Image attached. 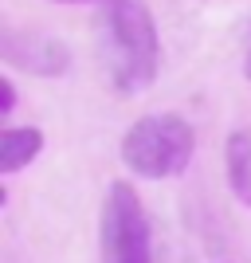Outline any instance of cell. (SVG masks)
Returning a JSON list of instances; mask_svg holds the SVG:
<instances>
[{
    "label": "cell",
    "mask_w": 251,
    "mask_h": 263,
    "mask_svg": "<svg viewBox=\"0 0 251 263\" xmlns=\"http://www.w3.org/2000/svg\"><path fill=\"white\" fill-rule=\"evenodd\" d=\"M102 59H106L110 83L122 95H142L157 79L161 44L157 24L142 0H102Z\"/></svg>",
    "instance_id": "obj_1"
},
{
    "label": "cell",
    "mask_w": 251,
    "mask_h": 263,
    "mask_svg": "<svg viewBox=\"0 0 251 263\" xmlns=\"http://www.w3.org/2000/svg\"><path fill=\"white\" fill-rule=\"evenodd\" d=\"M197 149V134L181 114H145L122 138V161L145 181L185 173Z\"/></svg>",
    "instance_id": "obj_2"
},
{
    "label": "cell",
    "mask_w": 251,
    "mask_h": 263,
    "mask_svg": "<svg viewBox=\"0 0 251 263\" xmlns=\"http://www.w3.org/2000/svg\"><path fill=\"white\" fill-rule=\"evenodd\" d=\"M102 259L106 263H153L149 252V220L138 193L126 181L110 185L102 209Z\"/></svg>",
    "instance_id": "obj_3"
},
{
    "label": "cell",
    "mask_w": 251,
    "mask_h": 263,
    "mask_svg": "<svg viewBox=\"0 0 251 263\" xmlns=\"http://www.w3.org/2000/svg\"><path fill=\"white\" fill-rule=\"evenodd\" d=\"M4 59L16 67H28V71H40V75H59L67 71V47L47 40V35L32 32V35H8L4 44Z\"/></svg>",
    "instance_id": "obj_4"
},
{
    "label": "cell",
    "mask_w": 251,
    "mask_h": 263,
    "mask_svg": "<svg viewBox=\"0 0 251 263\" xmlns=\"http://www.w3.org/2000/svg\"><path fill=\"white\" fill-rule=\"evenodd\" d=\"M40 149H44V134L35 126H8L0 134V173L4 177L20 173L28 161L40 157Z\"/></svg>",
    "instance_id": "obj_5"
},
{
    "label": "cell",
    "mask_w": 251,
    "mask_h": 263,
    "mask_svg": "<svg viewBox=\"0 0 251 263\" xmlns=\"http://www.w3.org/2000/svg\"><path fill=\"white\" fill-rule=\"evenodd\" d=\"M228 185L240 204L251 209V130H236L228 138Z\"/></svg>",
    "instance_id": "obj_6"
},
{
    "label": "cell",
    "mask_w": 251,
    "mask_h": 263,
    "mask_svg": "<svg viewBox=\"0 0 251 263\" xmlns=\"http://www.w3.org/2000/svg\"><path fill=\"white\" fill-rule=\"evenodd\" d=\"M12 102H16V90H12L8 79H0V114H4V118L12 114Z\"/></svg>",
    "instance_id": "obj_7"
},
{
    "label": "cell",
    "mask_w": 251,
    "mask_h": 263,
    "mask_svg": "<svg viewBox=\"0 0 251 263\" xmlns=\"http://www.w3.org/2000/svg\"><path fill=\"white\" fill-rule=\"evenodd\" d=\"M243 75L251 79V47H247V63H243Z\"/></svg>",
    "instance_id": "obj_8"
},
{
    "label": "cell",
    "mask_w": 251,
    "mask_h": 263,
    "mask_svg": "<svg viewBox=\"0 0 251 263\" xmlns=\"http://www.w3.org/2000/svg\"><path fill=\"white\" fill-rule=\"evenodd\" d=\"M67 4H83V0H67Z\"/></svg>",
    "instance_id": "obj_9"
}]
</instances>
